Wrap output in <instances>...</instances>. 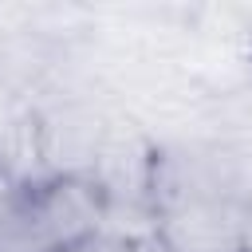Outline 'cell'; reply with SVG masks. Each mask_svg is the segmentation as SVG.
Masks as SVG:
<instances>
[{"label":"cell","instance_id":"7a4b0ae2","mask_svg":"<svg viewBox=\"0 0 252 252\" xmlns=\"http://www.w3.org/2000/svg\"><path fill=\"white\" fill-rule=\"evenodd\" d=\"M240 252H252V248H240Z\"/></svg>","mask_w":252,"mask_h":252},{"label":"cell","instance_id":"6da1fadb","mask_svg":"<svg viewBox=\"0 0 252 252\" xmlns=\"http://www.w3.org/2000/svg\"><path fill=\"white\" fill-rule=\"evenodd\" d=\"M110 197L94 177L20 181L0 201V252H75L106 232Z\"/></svg>","mask_w":252,"mask_h":252}]
</instances>
